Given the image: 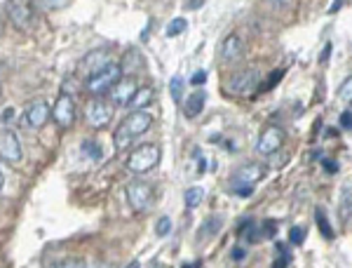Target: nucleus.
I'll return each mask as SVG.
<instances>
[{"instance_id":"36","label":"nucleus","mask_w":352,"mask_h":268,"mask_svg":"<svg viewBox=\"0 0 352 268\" xmlns=\"http://www.w3.org/2000/svg\"><path fill=\"white\" fill-rule=\"evenodd\" d=\"M0 92H3V87H0Z\"/></svg>"},{"instance_id":"8","label":"nucleus","mask_w":352,"mask_h":268,"mask_svg":"<svg viewBox=\"0 0 352 268\" xmlns=\"http://www.w3.org/2000/svg\"><path fill=\"white\" fill-rule=\"evenodd\" d=\"M24 156L21 151V141L12 130H0V158L10 165H16Z\"/></svg>"},{"instance_id":"1","label":"nucleus","mask_w":352,"mask_h":268,"mask_svg":"<svg viewBox=\"0 0 352 268\" xmlns=\"http://www.w3.org/2000/svg\"><path fill=\"white\" fill-rule=\"evenodd\" d=\"M151 125H153L151 113H146V111H134V113H129V116L124 118V121H122L120 125H118L116 134H113V141H116V146H118V148L129 146V144H132V141L136 139V136H141L144 132H148Z\"/></svg>"},{"instance_id":"19","label":"nucleus","mask_w":352,"mask_h":268,"mask_svg":"<svg viewBox=\"0 0 352 268\" xmlns=\"http://www.w3.org/2000/svg\"><path fill=\"white\" fill-rule=\"evenodd\" d=\"M184 31H188V21H186L184 17H176V19L169 21V26H167V36H169V38L181 36Z\"/></svg>"},{"instance_id":"15","label":"nucleus","mask_w":352,"mask_h":268,"mask_svg":"<svg viewBox=\"0 0 352 268\" xmlns=\"http://www.w3.org/2000/svg\"><path fill=\"white\" fill-rule=\"evenodd\" d=\"M204 101H207V92L204 90H195L192 94H188V101H186V118H197L204 108Z\"/></svg>"},{"instance_id":"17","label":"nucleus","mask_w":352,"mask_h":268,"mask_svg":"<svg viewBox=\"0 0 352 268\" xmlns=\"http://www.w3.org/2000/svg\"><path fill=\"white\" fill-rule=\"evenodd\" d=\"M106 64H109V54H106V50H99V52H89L87 56H85V61H82V66L89 68V73L99 71V68L106 66ZM89 73H87V76H89Z\"/></svg>"},{"instance_id":"34","label":"nucleus","mask_w":352,"mask_h":268,"mask_svg":"<svg viewBox=\"0 0 352 268\" xmlns=\"http://www.w3.org/2000/svg\"><path fill=\"white\" fill-rule=\"evenodd\" d=\"M3 186H5V174L0 172V191H3Z\"/></svg>"},{"instance_id":"26","label":"nucleus","mask_w":352,"mask_h":268,"mask_svg":"<svg viewBox=\"0 0 352 268\" xmlns=\"http://www.w3.org/2000/svg\"><path fill=\"white\" fill-rule=\"evenodd\" d=\"M275 228H277L275 221H265V224L258 228V233H261V236H265V238H270L272 233H275Z\"/></svg>"},{"instance_id":"20","label":"nucleus","mask_w":352,"mask_h":268,"mask_svg":"<svg viewBox=\"0 0 352 268\" xmlns=\"http://www.w3.org/2000/svg\"><path fill=\"white\" fill-rule=\"evenodd\" d=\"M315 221H317V226H320V231L324 233V238L331 240L333 231H331V226H329V221H327V212H324V209H320V207L315 209Z\"/></svg>"},{"instance_id":"31","label":"nucleus","mask_w":352,"mask_h":268,"mask_svg":"<svg viewBox=\"0 0 352 268\" xmlns=\"http://www.w3.org/2000/svg\"><path fill=\"white\" fill-rule=\"evenodd\" d=\"M272 5H277V8H287L289 3H292V0H270Z\"/></svg>"},{"instance_id":"24","label":"nucleus","mask_w":352,"mask_h":268,"mask_svg":"<svg viewBox=\"0 0 352 268\" xmlns=\"http://www.w3.org/2000/svg\"><path fill=\"white\" fill-rule=\"evenodd\" d=\"M82 148H85V153H87V158H94V161L101 158V146L94 144V141H85Z\"/></svg>"},{"instance_id":"11","label":"nucleus","mask_w":352,"mask_h":268,"mask_svg":"<svg viewBox=\"0 0 352 268\" xmlns=\"http://www.w3.org/2000/svg\"><path fill=\"white\" fill-rule=\"evenodd\" d=\"M26 123L31 125V127L41 130L47 125V121L52 118V108H50V104L45 99H36L31 101V104L26 106Z\"/></svg>"},{"instance_id":"3","label":"nucleus","mask_w":352,"mask_h":268,"mask_svg":"<svg viewBox=\"0 0 352 268\" xmlns=\"http://www.w3.org/2000/svg\"><path fill=\"white\" fill-rule=\"evenodd\" d=\"M160 158H162V153L155 144H144V146L134 148L132 156L127 158V169L132 174L141 176V174L151 172V169H155L157 165H160Z\"/></svg>"},{"instance_id":"12","label":"nucleus","mask_w":352,"mask_h":268,"mask_svg":"<svg viewBox=\"0 0 352 268\" xmlns=\"http://www.w3.org/2000/svg\"><path fill=\"white\" fill-rule=\"evenodd\" d=\"M134 92H136V83H134V78L122 76L120 81H118V83L113 85V87L109 90V96H111L113 104H118V106H127L129 101H132Z\"/></svg>"},{"instance_id":"29","label":"nucleus","mask_w":352,"mask_h":268,"mask_svg":"<svg viewBox=\"0 0 352 268\" xmlns=\"http://www.w3.org/2000/svg\"><path fill=\"white\" fill-rule=\"evenodd\" d=\"M204 81H207V71H195V76L190 78L192 85H202Z\"/></svg>"},{"instance_id":"13","label":"nucleus","mask_w":352,"mask_h":268,"mask_svg":"<svg viewBox=\"0 0 352 268\" xmlns=\"http://www.w3.org/2000/svg\"><path fill=\"white\" fill-rule=\"evenodd\" d=\"M244 52V45H242V38L240 36H228L223 43H221V50H219V54H221V61H226V64H230V61H237L242 56Z\"/></svg>"},{"instance_id":"30","label":"nucleus","mask_w":352,"mask_h":268,"mask_svg":"<svg viewBox=\"0 0 352 268\" xmlns=\"http://www.w3.org/2000/svg\"><path fill=\"white\" fill-rule=\"evenodd\" d=\"M324 167H327V172H336V169H338V165L333 163V161H324Z\"/></svg>"},{"instance_id":"6","label":"nucleus","mask_w":352,"mask_h":268,"mask_svg":"<svg viewBox=\"0 0 352 268\" xmlns=\"http://www.w3.org/2000/svg\"><path fill=\"white\" fill-rule=\"evenodd\" d=\"M5 14H8L10 21H12L16 28H21V31H28L33 24V8L28 0H8Z\"/></svg>"},{"instance_id":"10","label":"nucleus","mask_w":352,"mask_h":268,"mask_svg":"<svg viewBox=\"0 0 352 268\" xmlns=\"http://www.w3.org/2000/svg\"><path fill=\"white\" fill-rule=\"evenodd\" d=\"M263 174H265L263 165L247 163V165H242V167H237V172L232 174L230 184H232V188H237V186H254L256 181L263 179Z\"/></svg>"},{"instance_id":"33","label":"nucleus","mask_w":352,"mask_h":268,"mask_svg":"<svg viewBox=\"0 0 352 268\" xmlns=\"http://www.w3.org/2000/svg\"><path fill=\"white\" fill-rule=\"evenodd\" d=\"M244 256V249H232V259H242Z\"/></svg>"},{"instance_id":"32","label":"nucleus","mask_w":352,"mask_h":268,"mask_svg":"<svg viewBox=\"0 0 352 268\" xmlns=\"http://www.w3.org/2000/svg\"><path fill=\"white\" fill-rule=\"evenodd\" d=\"M329 54H331V45H327V48H324V54H322V61H329Z\"/></svg>"},{"instance_id":"25","label":"nucleus","mask_w":352,"mask_h":268,"mask_svg":"<svg viewBox=\"0 0 352 268\" xmlns=\"http://www.w3.org/2000/svg\"><path fill=\"white\" fill-rule=\"evenodd\" d=\"M305 240V228H292V231H289V243L292 245H300Z\"/></svg>"},{"instance_id":"14","label":"nucleus","mask_w":352,"mask_h":268,"mask_svg":"<svg viewBox=\"0 0 352 268\" xmlns=\"http://www.w3.org/2000/svg\"><path fill=\"white\" fill-rule=\"evenodd\" d=\"M256 81H258V73L256 71H242L240 76L232 78L230 83V90L232 92H252L254 87H256Z\"/></svg>"},{"instance_id":"22","label":"nucleus","mask_w":352,"mask_h":268,"mask_svg":"<svg viewBox=\"0 0 352 268\" xmlns=\"http://www.w3.org/2000/svg\"><path fill=\"white\" fill-rule=\"evenodd\" d=\"M169 92H172L174 101H181V96H184V78L174 76L172 83H169Z\"/></svg>"},{"instance_id":"18","label":"nucleus","mask_w":352,"mask_h":268,"mask_svg":"<svg viewBox=\"0 0 352 268\" xmlns=\"http://www.w3.org/2000/svg\"><path fill=\"white\" fill-rule=\"evenodd\" d=\"M184 200H186V207H188V209L200 207L202 200H204V191H202L200 186H192V188H188V191H186Z\"/></svg>"},{"instance_id":"23","label":"nucleus","mask_w":352,"mask_h":268,"mask_svg":"<svg viewBox=\"0 0 352 268\" xmlns=\"http://www.w3.org/2000/svg\"><path fill=\"white\" fill-rule=\"evenodd\" d=\"M155 233L160 238L169 236V233H172V219H169V216H160V219H157V224H155Z\"/></svg>"},{"instance_id":"35","label":"nucleus","mask_w":352,"mask_h":268,"mask_svg":"<svg viewBox=\"0 0 352 268\" xmlns=\"http://www.w3.org/2000/svg\"><path fill=\"white\" fill-rule=\"evenodd\" d=\"M3 31H5V24H3V19H0V36H3Z\"/></svg>"},{"instance_id":"16","label":"nucleus","mask_w":352,"mask_h":268,"mask_svg":"<svg viewBox=\"0 0 352 268\" xmlns=\"http://www.w3.org/2000/svg\"><path fill=\"white\" fill-rule=\"evenodd\" d=\"M153 99H155V90H153V87H136V92L132 96V101H129V106H132L134 111H141V108L151 106Z\"/></svg>"},{"instance_id":"4","label":"nucleus","mask_w":352,"mask_h":268,"mask_svg":"<svg viewBox=\"0 0 352 268\" xmlns=\"http://www.w3.org/2000/svg\"><path fill=\"white\" fill-rule=\"evenodd\" d=\"M52 118L61 130H71L76 123V99L68 92H61L56 96L54 106H52Z\"/></svg>"},{"instance_id":"27","label":"nucleus","mask_w":352,"mask_h":268,"mask_svg":"<svg viewBox=\"0 0 352 268\" xmlns=\"http://www.w3.org/2000/svg\"><path fill=\"white\" fill-rule=\"evenodd\" d=\"M45 5H47L50 10H61V8H66L71 0H43Z\"/></svg>"},{"instance_id":"21","label":"nucleus","mask_w":352,"mask_h":268,"mask_svg":"<svg viewBox=\"0 0 352 268\" xmlns=\"http://www.w3.org/2000/svg\"><path fill=\"white\" fill-rule=\"evenodd\" d=\"M338 99H340V101H345V104H352V76H348L343 83H340V87H338Z\"/></svg>"},{"instance_id":"5","label":"nucleus","mask_w":352,"mask_h":268,"mask_svg":"<svg viewBox=\"0 0 352 268\" xmlns=\"http://www.w3.org/2000/svg\"><path fill=\"white\" fill-rule=\"evenodd\" d=\"M153 186L146 184V181H132L127 184V200L132 205L134 212H146L148 207H153Z\"/></svg>"},{"instance_id":"28","label":"nucleus","mask_w":352,"mask_h":268,"mask_svg":"<svg viewBox=\"0 0 352 268\" xmlns=\"http://www.w3.org/2000/svg\"><path fill=\"white\" fill-rule=\"evenodd\" d=\"M340 125H343V130H352V113L345 111L343 116H340Z\"/></svg>"},{"instance_id":"2","label":"nucleus","mask_w":352,"mask_h":268,"mask_svg":"<svg viewBox=\"0 0 352 268\" xmlns=\"http://www.w3.org/2000/svg\"><path fill=\"white\" fill-rule=\"evenodd\" d=\"M122 78V66L116 64V61H109L106 66H101L99 71L89 73L87 78V92L94 94V96H101V94H109V90L116 85L118 81Z\"/></svg>"},{"instance_id":"7","label":"nucleus","mask_w":352,"mask_h":268,"mask_svg":"<svg viewBox=\"0 0 352 268\" xmlns=\"http://www.w3.org/2000/svg\"><path fill=\"white\" fill-rule=\"evenodd\" d=\"M285 144V130L277 127V125H270L261 132L258 141H256V151L261 156H275L277 151Z\"/></svg>"},{"instance_id":"9","label":"nucleus","mask_w":352,"mask_h":268,"mask_svg":"<svg viewBox=\"0 0 352 268\" xmlns=\"http://www.w3.org/2000/svg\"><path fill=\"white\" fill-rule=\"evenodd\" d=\"M85 118H87V123L92 125V127L101 130V127H106V125L111 123L113 108L106 104V101H101L99 96H96V99L89 101L87 108H85Z\"/></svg>"}]
</instances>
